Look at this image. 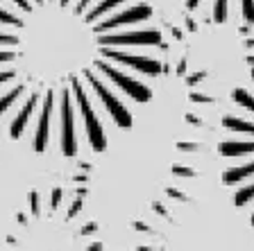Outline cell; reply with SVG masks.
<instances>
[{"mask_svg":"<svg viewBox=\"0 0 254 251\" xmlns=\"http://www.w3.org/2000/svg\"><path fill=\"white\" fill-rule=\"evenodd\" d=\"M252 197H254V183H252V186H248V188H243V190H238V193L234 195V204L243 206V204H248Z\"/></svg>","mask_w":254,"mask_h":251,"instance_id":"16","label":"cell"},{"mask_svg":"<svg viewBox=\"0 0 254 251\" xmlns=\"http://www.w3.org/2000/svg\"><path fill=\"white\" fill-rule=\"evenodd\" d=\"M177 147H180V150H197L195 143H180Z\"/></svg>","mask_w":254,"mask_h":251,"instance_id":"26","label":"cell"},{"mask_svg":"<svg viewBox=\"0 0 254 251\" xmlns=\"http://www.w3.org/2000/svg\"><path fill=\"white\" fill-rule=\"evenodd\" d=\"M79 206H82V201H79V199H77V201H75V204L70 206V210H68V217H73V215H77V213H79Z\"/></svg>","mask_w":254,"mask_h":251,"instance_id":"24","label":"cell"},{"mask_svg":"<svg viewBox=\"0 0 254 251\" xmlns=\"http://www.w3.org/2000/svg\"><path fill=\"white\" fill-rule=\"evenodd\" d=\"M98 68H100L109 79H114V82H116L118 86H121V89L129 95V98L136 100V102H148V100H150V89H145V86H143V84H138L136 79L118 73L116 68H111V66H107V63H102V61L98 63Z\"/></svg>","mask_w":254,"mask_h":251,"instance_id":"5","label":"cell"},{"mask_svg":"<svg viewBox=\"0 0 254 251\" xmlns=\"http://www.w3.org/2000/svg\"><path fill=\"white\" fill-rule=\"evenodd\" d=\"M252 79H254V68H252Z\"/></svg>","mask_w":254,"mask_h":251,"instance_id":"34","label":"cell"},{"mask_svg":"<svg viewBox=\"0 0 254 251\" xmlns=\"http://www.w3.org/2000/svg\"><path fill=\"white\" fill-rule=\"evenodd\" d=\"M243 16L248 23H254V0H243Z\"/></svg>","mask_w":254,"mask_h":251,"instance_id":"19","label":"cell"},{"mask_svg":"<svg viewBox=\"0 0 254 251\" xmlns=\"http://www.w3.org/2000/svg\"><path fill=\"white\" fill-rule=\"evenodd\" d=\"M34 104H37V93L32 95L30 100H27V104L23 106V111L18 115L14 118V122H11V129H9V134H11V138H18L23 134V129H25V125H27V120H30V115H32V111H34Z\"/></svg>","mask_w":254,"mask_h":251,"instance_id":"9","label":"cell"},{"mask_svg":"<svg viewBox=\"0 0 254 251\" xmlns=\"http://www.w3.org/2000/svg\"><path fill=\"white\" fill-rule=\"evenodd\" d=\"M252 224H254V215H252Z\"/></svg>","mask_w":254,"mask_h":251,"instance_id":"35","label":"cell"},{"mask_svg":"<svg viewBox=\"0 0 254 251\" xmlns=\"http://www.w3.org/2000/svg\"><path fill=\"white\" fill-rule=\"evenodd\" d=\"M86 2H89V0H82V2H79V7H77V11H82V7H84Z\"/></svg>","mask_w":254,"mask_h":251,"instance_id":"32","label":"cell"},{"mask_svg":"<svg viewBox=\"0 0 254 251\" xmlns=\"http://www.w3.org/2000/svg\"><path fill=\"white\" fill-rule=\"evenodd\" d=\"M73 86H75V95H77L79 111H82V115H84V125H86V136H89V143H91V147H93L95 152H102V150L107 147V138H105V134H102L100 120L95 118L93 109L89 106V100H86V95H84V91H82V86H79V82H75Z\"/></svg>","mask_w":254,"mask_h":251,"instance_id":"1","label":"cell"},{"mask_svg":"<svg viewBox=\"0 0 254 251\" xmlns=\"http://www.w3.org/2000/svg\"><path fill=\"white\" fill-rule=\"evenodd\" d=\"M84 75H86V79L91 82V86L95 89L98 98L102 100V104H105V109L109 111V115L116 120V125L118 127H129V125H132V115H129V111H127L121 102H118V98H114V95H111L109 91H107L105 86H102V84L98 82L93 75H91V70H84Z\"/></svg>","mask_w":254,"mask_h":251,"instance_id":"2","label":"cell"},{"mask_svg":"<svg viewBox=\"0 0 254 251\" xmlns=\"http://www.w3.org/2000/svg\"><path fill=\"white\" fill-rule=\"evenodd\" d=\"M232 100L234 102H238V104H243L245 109H250V111H254V98L248 93V91H243V89H236L232 93Z\"/></svg>","mask_w":254,"mask_h":251,"instance_id":"14","label":"cell"},{"mask_svg":"<svg viewBox=\"0 0 254 251\" xmlns=\"http://www.w3.org/2000/svg\"><path fill=\"white\" fill-rule=\"evenodd\" d=\"M37 2H41V0H37Z\"/></svg>","mask_w":254,"mask_h":251,"instance_id":"36","label":"cell"},{"mask_svg":"<svg viewBox=\"0 0 254 251\" xmlns=\"http://www.w3.org/2000/svg\"><path fill=\"white\" fill-rule=\"evenodd\" d=\"M222 156H243L248 152H254V143H238V141H229L220 145Z\"/></svg>","mask_w":254,"mask_h":251,"instance_id":"10","label":"cell"},{"mask_svg":"<svg viewBox=\"0 0 254 251\" xmlns=\"http://www.w3.org/2000/svg\"><path fill=\"white\" fill-rule=\"evenodd\" d=\"M11 77H14V73H11V70H7V73H0V84L7 82V79H11Z\"/></svg>","mask_w":254,"mask_h":251,"instance_id":"28","label":"cell"},{"mask_svg":"<svg viewBox=\"0 0 254 251\" xmlns=\"http://www.w3.org/2000/svg\"><path fill=\"white\" fill-rule=\"evenodd\" d=\"M213 18H216L218 23H222L227 18V0H216V2H213Z\"/></svg>","mask_w":254,"mask_h":251,"instance_id":"17","label":"cell"},{"mask_svg":"<svg viewBox=\"0 0 254 251\" xmlns=\"http://www.w3.org/2000/svg\"><path fill=\"white\" fill-rule=\"evenodd\" d=\"M62 2H64V5H66V2H68V0H62Z\"/></svg>","mask_w":254,"mask_h":251,"instance_id":"33","label":"cell"},{"mask_svg":"<svg viewBox=\"0 0 254 251\" xmlns=\"http://www.w3.org/2000/svg\"><path fill=\"white\" fill-rule=\"evenodd\" d=\"M30 210H32V215H39V195L37 193L30 195Z\"/></svg>","mask_w":254,"mask_h":251,"instance_id":"21","label":"cell"},{"mask_svg":"<svg viewBox=\"0 0 254 251\" xmlns=\"http://www.w3.org/2000/svg\"><path fill=\"white\" fill-rule=\"evenodd\" d=\"M102 54L109 59H116V61L125 63V66H132V68L141 70V73L145 75H159L161 73V63L154 61V59L150 57H136V54H125V52H118V50H109V48H105L102 50Z\"/></svg>","mask_w":254,"mask_h":251,"instance_id":"6","label":"cell"},{"mask_svg":"<svg viewBox=\"0 0 254 251\" xmlns=\"http://www.w3.org/2000/svg\"><path fill=\"white\" fill-rule=\"evenodd\" d=\"M150 14H152V9H150L148 5H136V7H132V9L114 16V18H107L102 25H98V32L111 30V27H118V25H127V23H138V21H143V18H148Z\"/></svg>","mask_w":254,"mask_h":251,"instance_id":"7","label":"cell"},{"mask_svg":"<svg viewBox=\"0 0 254 251\" xmlns=\"http://www.w3.org/2000/svg\"><path fill=\"white\" fill-rule=\"evenodd\" d=\"M59 201H62V190L57 188V190H55V193H53V210L59 206Z\"/></svg>","mask_w":254,"mask_h":251,"instance_id":"23","label":"cell"},{"mask_svg":"<svg viewBox=\"0 0 254 251\" xmlns=\"http://www.w3.org/2000/svg\"><path fill=\"white\" fill-rule=\"evenodd\" d=\"M62 150L66 156H75L77 152V141H75V120L73 106H70V93H62Z\"/></svg>","mask_w":254,"mask_h":251,"instance_id":"3","label":"cell"},{"mask_svg":"<svg viewBox=\"0 0 254 251\" xmlns=\"http://www.w3.org/2000/svg\"><path fill=\"white\" fill-rule=\"evenodd\" d=\"M14 2H18V5H21V9H25V11H30V9H32L27 0H14Z\"/></svg>","mask_w":254,"mask_h":251,"instance_id":"29","label":"cell"},{"mask_svg":"<svg viewBox=\"0 0 254 251\" xmlns=\"http://www.w3.org/2000/svg\"><path fill=\"white\" fill-rule=\"evenodd\" d=\"M168 195H170V197H175V199H184V195H182V193H175V190H168Z\"/></svg>","mask_w":254,"mask_h":251,"instance_id":"31","label":"cell"},{"mask_svg":"<svg viewBox=\"0 0 254 251\" xmlns=\"http://www.w3.org/2000/svg\"><path fill=\"white\" fill-rule=\"evenodd\" d=\"M252 174H254V163H248V165L236 167V170H227L222 179H225V183H236V181H241V179L252 177Z\"/></svg>","mask_w":254,"mask_h":251,"instance_id":"11","label":"cell"},{"mask_svg":"<svg viewBox=\"0 0 254 251\" xmlns=\"http://www.w3.org/2000/svg\"><path fill=\"white\" fill-rule=\"evenodd\" d=\"M14 59V52H0V63L2 61H11Z\"/></svg>","mask_w":254,"mask_h":251,"instance_id":"27","label":"cell"},{"mask_svg":"<svg viewBox=\"0 0 254 251\" xmlns=\"http://www.w3.org/2000/svg\"><path fill=\"white\" fill-rule=\"evenodd\" d=\"M190 100H193V102H209V98H206V95H200V93H193Z\"/></svg>","mask_w":254,"mask_h":251,"instance_id":"25","label":"cell"},{"mask_svg":"<svg viewBox=\"0 0 254 251\" xmlns=\"http://www.w3.org/2000/svg\"><path fill=\"white\" fill-rule=\"evenodd\" d=\"M98 41L102 46H157L161 43L159 32H125V34H105Z\"/></svg>","mask_w":254,"mask_h":251,"instance_id":"4","label":"cell"},{"mask_svg":"<svg viewBox=\"0 0 254 251\" xmlns=\"http://www.w3.org/2000/svg\"><path fill=\"white\" fill-rule=\"evenodd\" d=\"M50 113H53V91L46 93V102H43V113H41V120H39L37 127V134H34V150L37 152H43L48 145V131H50Z\"/></svg>","mask_w":254,"mask_h":251,"instance_id":"8","label":"cell"},{"mask_svg":"<svg viewBox=\"0 0 254 251\" xmlns=\"http://www.w3.org/2000/svg\"><path fill=\"white\" fill-rule=\"evenodd\" d=\"M121 2H123V0H102L100 5H98L89 16H86V21H93V18H98L100 14H105V11H109V9H114V7L121 5Z\"/></svg>","mask_w":254,"mask_h":251,"instance_id":"15","label":"cell"},{"mask_svg":"<svg viewBox=\"0 0 254 251\" xmlns=\"http://www.w3.org/2000/svg\"><path fill=\"white\" fill-rule=\"evenodd\" d=\"M0 23H7V25H16V27H21V25H23L21 18L11 16L9 11H5V9H0Z\"/></svg>","mask_w":254,"mask_h":251,"instance_id":"18","label":"cell"},{"mask_svg":"<svg viewBox=\"0 0 254 251\" xmlns=\"http://www.w3.org/2000/svg\"><path fill=\"white\" fill-rule=\"evenodd\" d=\"M197 2H200V0H186V7H189V9H195Z\"/></svg>","mask_w":254,"mask_h":251,"instance_id":"30","label":"cell"},{"mask_svg":"<svg viewBox=\"0 0 254 251\" xmlns=\"http://www.w3.org/2000/svg\"><path fill=\"white\" fill-rule=\"evenodd\" d=\"M173 172L177 174V177H193V174H195L193 170H190V167H182V165H175Z\"/></svg>","mask_w":254,"mask_h":251,"instance_id":"20","label":"cell"},{"mask_svg":"<svg viewBox=\"0 0 254 251\" xmlns=\"http://www.w3.org/2000/svg\"><path fill=\"white\" fill-rule=\"evenodd\" d=\"M222 125L227 127V129H232V131H245V134H254V122L238 120V118H232V115H227V118L222 120Z\"/></svg>","mask_w":254,"mask_h":251,"instance_id":"12","label":"cell"},{"mask_svg":"<svg viewBox=\"0 0 254 251\" xmlns=\"http://www.w3.org/2000/svg\"><path fill=\"white\" fill-rule=\"evenodd\" d=\"M0 43H9V46H14V43H18V39L9 37V34H0Z\"/></svg>","mask_w":254,"mask_h":251,"instance_id":"22","label":"cell"},{"mask_svg":"<svg viewBox=\"0 0 254 251\" xmlns=\"http://www.w3.org/2000/svg\"><path fill=\"white\" fill-rule=\"evenodd\" d=\"M21 93H23V86H16V89H11L7 95H2V98H0V113L9 109V106L14 104L16 100L21 98Z\"/></svg>","mask_w":254,"mask_h":251,"instance_id":"13","label":"cell"}]
</instances>
